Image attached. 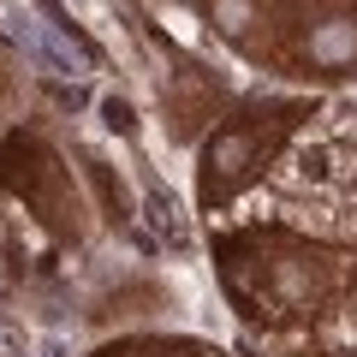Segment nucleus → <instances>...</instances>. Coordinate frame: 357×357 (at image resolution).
Segmentation results:
<instances>
[{
    "instance_id": "f257e3e1",
    "label": "nucleus",
    "mask_w": 357,
    "mask_h": 357,
    "mask_svg": "<svg viewBox=\"0 0 357 357\" xmlns=\"http://www.w3.org/2000/svg\"><path fill=\"white\" fill-rule=\"evenodd\" d=\"M215 274L250 328H310L351 292L357 250L292 227H238L215 238Z\"/></svg>"
},
{
    "instance_id": "f03ea898",
    "label": "nucleus",
    "mask_w": 357,
    "mask_h": 357,
    "mask_svg": "<svg viewBox=\"0 0 357 357\" xmlns=\"http://www.w3.org/2000/svg\"><path fill=\"white\" fill-rule=\"evenodd\" d=\"M304 119L310 102H298V96H262V102H238L232 114H220L197 149V203L203 208L238 203L286 155V143L304 131Z\"/></svg>"
},
{
    "instance_id": "7ed1b4c3",
    "label": "nucleus",
    "mask_w": 357,
    "mask_h": 357,
    "mask_svg": "<svg viewBox=\"0 0 357 357\" xmlns=\"http://www.w3.org/2000/svg\"><path fill=\"white\" fill-rule=\"evenodd\" d=\"M0 191L18 197L42 232H54V238H66V244L84 238L89 208H84V191H77V173L66 167V155L54 149L48 137L13 131V137L0 143Z\"/></svg>"
},
{
    "instance_id": "20e7f679",
    "label": "nucleus",
    "mask_w": 357,
    "mask_h": 357,
    "mask_svg": "<svg viewBox=\"0 0 357 357\" xmlns=\"http://www.w3.org/2000/svg\"><path fill=\"white\" fill-rule=\"evenodd\" d=\"M203 18L232 42V48L274 60V24H280V0H197Z\"/></svg>"
},
{
    "instance_id": "39448f33",
    "label": "nucleus",
    "mask_w": 357,
    "mask_h": 357,
    "mask_svg": "<svg viewBox=\"0 0 357 357\" xmlns=\"http://www.w3.org/2000/svg\"><path fill=\"white\" fill-rule=\"evenodd\" d=\"M89 357H220V351L203 340H185V333H131V340H114Z\"/></svg>"
},
{
    "instance_id": "423d86ee",
    "label": "nucleus",
    "mask_w": 357,
    "mask_h": 357,
    "mask_svg": "<svg viewBox=\"0 0 357 357\" xmlns=\"http://www.w3.org/2000/svg\"><path fill=\"white\" fill-rule=\"evenodd\" d=\"M304 357H357V351H304Z\"/></svg>"
}]
</instances>
